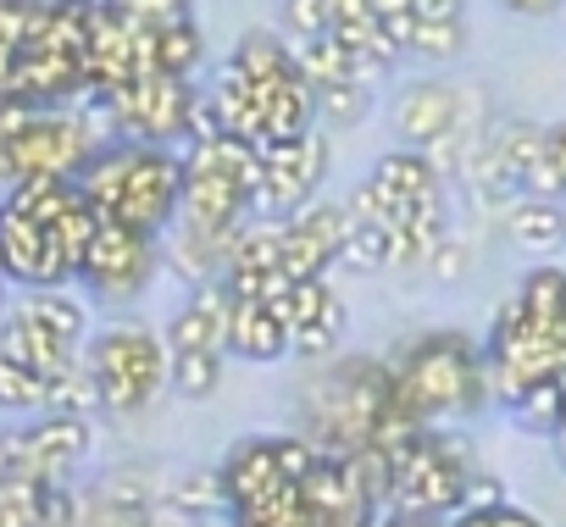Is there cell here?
Listing matches in <instances>:
<instances>
[{"instance_id":"obj_29","label":"cell","mask_w":566,"mask_h":527,"mask_svg":"<svg viewBox=\"0 0 566 527\" xmlns=\"http://www.w3.org/2000/svg\"><path fill=\"white\" fill-rule=\"evenodd\" d=\"M345 261L356 273H378L389 267V222H356L345 239Z\"/></svg>"},{"instance_id":"obj_5","label":"cell","mask_w":566,"mask_h":527,"mask_svg":"<svg viewBox=\"0 0 566 527\" xmlns=\"http://www.w3.org/2000/svg\"><path fill=\"white\" fill-rule=\"evenodd\" d=\"M255 150H261V183L250 189V222H295L323 189L334 161L323 128H312L306 139H266Z\"/></svg>"},{"instance_id":"obj_17","label":"cell","mask_w":566,"mask_h":527,"mask_svg":"<svg viewBox=\"0 0 566 527\" xmlns=\"http://www.w3.org/2000/svg\"><path fill=\"white\" fill-rule=\"evenodd\" d=\"M211 106H217V117H222V134L250 139V145L266 139V101H261V84L244 78L239 67H222V73H217Z\"/></svg>"},{"instance_id":"obj_34","label":"cell","mask_w":566,"mask_h":527,"mask_svg":"<svg viewBox=\"0 0 566 527\" xmlns=\"http://www.w3.org/2000/svg\"><path fill=\"white\" fill-rule=\"evenodd\" d=\"M334 12L328 0H283V29H290L295 40H312V34H328Z\"/></svg>"},{"instance_id":"obj_41","label":"cell","mask_w":566,"mask_h":527,"mask_svg":"<svg viewBox=\"0 0 566 527\" xmlns=\"http://www.w3.org/2000/svg\"><path fill=\"white\" fill-rule=\"evenodd\" d=\"M555 461H560V466H566V428H560V433H555Z\"/></svg>"},{"instance_id":"obj_2","label":"cell","mask_w":566,"mask_h":527,"mask_svg":"<svg viewBox=\"0 0 566 527\" xmlns=\"http://www.w3.org/2000/svg\"><path fill=\"white\" fill-rule=\"evenodd\" d=\"M395 405H400L395 367H384L373 356H350V361L317 372L312 394L301 400V433L312 444H323L328 455H356V450L378 444V428L389 422Z\"/></svg>"},{"instance_id":"obj_7","label":"cell","mask_w":566,"mask_h":527,"mask_svg":"<svg viewBox=\"0 0 566 527\" xmlns=\"http://www.w3.org/2000/svg\"><path fill=\"white\" fill-rule=\"evenodd\" d=\"M0 278L29 284V289H62L78 278V261L67 255L51 222L18 205H0Z\"/></svg>"},{"instance_id":"obj_40","label":"cell","mask_w":566,"mask_h":527,"mask_svg":"<svg viewBox=\"0 0 566 527\" xmlns=\"http://www.w3.org/2000/svg\"><path fill=\"white\" fill-rule=\"evenodd\" d=\"M12 189V167H7V128H0V194Z\"/></svg>"},{"instance_id":"obj_16","label":"cell","mask_w":566,"mask_h":527,"mask_svg":"<svg viewBox=\"0 0 566 527\" xmlns=\"http://www.w3.org/2000/svg\"><path fill=\"white\" fill-rule=\"evenodd\" d=\"M228 356L239 361H283L290 356V323L261 301H239L233 295V323H228Z\"/></svg>"},{"instance_id":"obj_9","label":"cell","mask_w":566,"mask_h":527,"mask_svg":"<svg viewBox=\"0 0 566 527\" xmlns=\"http://www.w3.org/2000/svg\"><path fill=\"white\" fill-rule=\"evenodd\" d=\"M150 273H156V239L150 233H134L123 222H101V233H95V244L84 255V267H78V278L90 284V295L106 301V306L134 301L150 284Z\"/></svg>"},{"instance_id":"obj_24","label":"cell","mask_w":566,"mask_h":527,"mask_svg":"<svg viewBox=\"0 0 566 527\" xmlns=\"http://www.w3.org/2000/svg\"><path fill=\"white\" fill-rule=\"evenodd\" d=\"M295 67L323 89V84H350V45H339L334 34H312L295 40Z\"/></svg>"},{"instance_id":"obj_20","label":"cell","mask_w":566,"mask_h":527,"mask_svg":"<svg viewBox=\"0 0 566 527\" xmlns=\"http://www.w3.org/2000/svg\"><path fill=\"white\" fill-rule=\"evenodd\" d=\"M511 422H516L522 433H544V439H555L560 422H566V372L538 378V383L511 405Z\"/></svg>"},{"instance_id":"obj_27","label":"cell","mask_w":566,"mask_h":527,"mask_svg":"<svg viewBox=\"0 0 566 527\" xmlns=\"http://www.w3.org/2000/svg\"><path fill=\"white\" fill-rule=\"evenodd\" d=\"M373 112V89L367 84H323L317 89V123L323 128H356Z\"/></svg>"},{"instance_id":"obj_11","label":"cell","mask_w":566,"mask_h":527,"mask_svg":"<svg viewBox=\"0 0 566 527\" xmlns=\"http://www.w3.org/2000/svg\"><path fill=\"white\" fill-rule=\"evenodd\" d=\"M439 167L428 161V150H389L378 167H373V189H378V222H411L422 205L439 200Z\"/></svg>"},{"instance_id":"obj_12","label":"cell","mask_w":566,"mask_h":527,"mask_svg":"<svg viewBox=\"0 0 566 527\" xmlns=\"http://www.w3.org/2000/svg\"><path fill=\"white\" fill-rule=\"evenodd\" d=\"M217 483H222V505L228 510H244V505H261L266 494H277L283 483V466H277V439H239L222 466H217Z\"/></svg>"},{"instance_id":"obj_28","label":"cell","mask_w":566,"mask_h":527,"mask_svg":"<svg viewBox=\"0 0 566 527\" xmlns=\"http://www.w3.org/2000/svg\"><path fill=\"white\" fill-rule=\"evenodd\" d=\"M45 400H51V378H40V372H29V367L0 356V405H12V411H45Z\"/></svg>"},{"instance_id":"obj_19","label":"cell","mask_w":566,"mask_h":527,"mask_svg":"<svg viewBox=\"0 0 566 527\" xmlns=\"http://www.w3.org/2000/svg\"><path fill=\"white\" fill-rule=\"evenodd\" d=\"M516 306H522V317L538 334H549L555 345H566V273L560 267H533L522 278V289H516Z\"/></svg>"},{"instance_id":"obj_35","label":"cell","mask_w":566,"mask_h":527,"mask_svg":"<svg viewBox=\"0 0 566 527\" xmlns=\"http://www.w3.org/2000/svg\"><path fill=\"white\" fill-rule=\"evenodd\" d=\"M45 0H0V45H23L40 23Z\"/></svg>"},{"instance_id":"obj_21","label":"cell","mask_w":566,"mask_h":527,"mask_svg":"<svg viewBox=\"0 0 566 527\" xmlns=\"http://www.w3.org/2000/svg\"><path fill=\"white\" fill-rule=\"evenodd\" d=\"M228 67H239L244 78H255V84H266V78H283V73H295V51L283 45L272 29H250L239 45H233V56H228Z\"/></svg>"},{"instance_id":"obj_36","label":"cell","mask_w":566,"mask_h":527,"mask_svg":"<svg viewBox=\"0 0 566 527\" xmlns=\"http://www.w3.org/2000/svg\"><path fill=\"white\" fill-rule=\"evenodd\" d=\"M505 505V483L489 477V472H467V488H461V510H494Z\"/></svg>"},{"instance_id":"obj_8","label":"cell","mask_w":566,"mask_h":527,"mask_svg":"<svg viewBox=\"0 0 566 527\" xmlns=\"http://www.w3.org/2000/svg\"><path fill=\"white\" fill-rule=\"evenodd\" d=\"M195 89L189 78H172V73H145L134 84H123L112 95L117 106V128L123 139H139V145H167V139H189V112H195Z\"/></svg>"},{"instance_id":"obj_18","label":"cell","mask_w":566,"mask_h":527,"mask_svg":"<svg viewBox=\"0 0 566 527\" xmlns=\"http://www.w3.org/2000/svg\"><path fill=\"white\" fill-rule=\"evenodd\" d=\"M505 228H511V244L527 250V255H549V250L566 244V211L544 194H522L505 211Z\"/></svg>"},{"instance_id":"obj_39","label":"cell","mask_w":566,"mask_h":527,"mask_svg":"<svg viewBox=\"0 0 566 527\" xmlns=\"http://www.w3.org/2000/svg\"><path fill=\"white\" fill-rule=\"evenodd\" d=\"M233 521L228 527H277V521H266V516H255V510H228Z\"/></svg>"},{"instance_id":"obj_1","label":"cell","mask_w":566,"mask_h":527,"mask_svg":"<svg viewBox=\"0 0 566 527\" xmlns=\"http://www.w3.org/2000/svg\"><path fill=\"white\" fill-rule=\"evenodd\" d=\"M78 194L101 211V222H123L134 233L161 239L184 200V156L167 145L112 139L78 167Z\"/></svg>"},{"instance_id":"obj_13","label":"cell","mask_w":566,"mask_h":527,"mask_svg":"<svg viewBox=\"0 0 566 527\" xmlns=\"http://www.w3.org/2000/svg\"><path fill=\"white\" fill-rule=\"evenodd\" d=\"M0 356L40 372V378H62L67 367H78V345H67L62 334H51L45 323H34L23 306L0 317Z\"/></svg>"},{"instance_id":"obj_25","label":"cell","mask_w":566,"mask_h":527,"mask_svg":"<svg viewBox=\"0 0 566 527\" xmlns=\"http://www.w3.org/2000/svg\"><path fill=\"white\" fill-rule=\"evenodd\" d=\"M339 339H345V301L328 295V306H323L306 328L290 334V356H301V361H328V356L339 350Z\"/></svg>"},{"instance_id":"obj_37","label":"cell","mask_w":566,"mask_h":527,"mask_svg":"<svg viewBox=\"0 0 566 527\" xmlns=\"http://www.w3.org/2000/svg\"><path fill=\"white\" fill-rule=\"evenodd\" d=\"M461 7L467 0H411V12L422 23H461Z\"/></svg>"},{"instance_id":"obj_15","label":"cell","mask_w":566,"mask_h":527,"mask_svg":"<svg viewBox=\"0 0 566 527\" xmlns=\"http://www.w3.org/2000/svg\"><path fill=\"white\" fill-rule=\"evenodd\" d=\"M261 101H266V139H306L317 128V84L301 67L283 73V78H266Z\"/></svg>"},{"instance_id":"obj_3","label":"cell","mask_w":566,"mask_h":527,"mask_svg":"<svg viewBox=\"0 0 566 527\" xmlns=\"http://www.w3.org/2000/svg\"><path fill=\"white\" fill-rule=\"evenodd\" d=\"M395 394L417 422L472 417L489 400L483 345L467 334H422L395 356Z\"/></svg>"},{"instance_id":"obj_22","label":"cell","mask_w":566,"mask_h":527,"mask_svg":"<svg viewBox=\"0 0 566 527\" xmlns=\"http://www.w3.org/2000/svg\"><path fill=\"white\" fill-rule=\"evenodd\" d=\"M334 261H339V250L323 233H312L301 217L283 222V273H290V278H323Z\"/></svg>"},{"instance_id":"obj_32","label":"cell","mask_w":566,"mask_h":527,"mask_svg":"<svg viewBox=\"0 0 566 527\" xmlns=\"http://www.w3.org/2000/svg\"><path fill=\"white\" fill-rule=\"evenodd\" d=\"M527 194H544V200L566 194V123L544 128V167L527 178Z\"/></svg>"},{"instance_id":"obj_23","label":"cell","mask_w":566,"mask_h":527,"mask_svg":"<svg viewBox=\"0 0 566 527\" xmlns=\"http://www.w3.org/2000/svg\"><path fill=\"white\" fill-rule=\"evenodd\" d=\"M222 356L228 350H172V367H167V383L178 400H211L217 383H222Z\"/></svg>"},{"instance_id":"obj_4","label":"cell","mask_w":566,"mask_h":527,"mask_svg":"<svg viewBox=\"0 0 566 527\" xmlns=\"http://www.w3.org/2000/svg\"><path fill=\"white\" fill-rule=\"evenodd\" d=\"M167 367L172 350L167 339H156L139 323H117L90 345V372H95V394L112 417H139L161 389H167Z\"/></svg>"},{"instance_id":"obj_38","label":"cell","mask_w":566,"mask_h":527,"mask_svg":"<svg viewBox=\"0 0 566 527\" xmlns=\"http://www.w3.org/2000/svg\"><path fill=\"white\" fill-rule=\"evenodd\" d=\"M505 12H516V18H544V12H555V7H566V0H500Z\"/></svg>"},{"instance_id":"obj_30","label":"cell","mask_w":566,"mask_h":527,"mask_svg":"<svg viewBox=\"0 0 566 527\" xmlns=\"http://www.w3.org/2000/svg\"><path fill=\"white\" fill-rule=\"evenodd\" d=\"M461 51H467V23H422L417 18L411 56H422V62H455Z\"/></svg>"},{"instance_id":"obj_14","label":"cell","mask_w":566,"mask_h":527,"mask_svg":"<svg viewBox=\"0 0 566 527\" xmlns=\"http://www.w3.org/2000/svg\"><path fill=\"white\" fill-rule=\"evenodd\" d=\"M467 112V89H450V84H411L395 106V128L400 139H411L417 150L433 145L439 134H450Z\"/></svg>"},{"instance_id":"obj_33","label":"cell","mask_w":566,"mask_h":527,"mask_svg":"<svg viewBox=\"0 0 566 527\" xmlns=\"http://www.w3.org/2000/svg\"><path fill=\"white\" fill-rule=\"evenodd\" d=\"M106 7L123 12L128 23H145V29H167V23L195 18V0H106Z\"/></svg>"},{"instance_id":"obj_26","label":"cell","mask_w":566,"mask_h":527,"mask_svg":"<svg viewBox=\"0 0 566 527\" xmlns=\"http://www.w3.org/2000/svg\"><path fill=\"white\" fill-rule=\"evenodd\" d=\"M23 312H29L34 323H45L51 334H62L67 345L84 339V306H78L73 295H62V289H34V295L23 301Z\"/></svg>"},{"instance_id":"obj_6","label":"cell","mask_w":566,"mask_h":527,"mask_svg":"<svg viewBox=\"0 0 566 527\" xmlns=\"http://www.w3.org/2000/svg\"><path fill=\"white\" fill-rule=\"evenodd\" d=\"M95 156V139L78 128V117L62 106V112H29L23 128L7 139V167H12V183L23 178H78V167Z\"/></svg>"},{"instance_id":"obj_10","label":"cell","mask_w":566,"mask_h":527,"mask_svg":"<svg viewBox=\"0 0 566 527\" xmlns=\"http://www.w3.org/2000/svg\"><path fill=\"white\" fill-rule=\"evenodd\" d=\"M90 450V422L84 411H45L29 433L12 439V477L62 488V472Z\"/></svg>"},{"instance_id":"obj_31","label":"cell","mask_w":566,"mask_h":527,"mask_svg":"<svg viewBox=\"0 0 566 527\" xmlns=\"http://www.w3.org/2000/svg\"><path fill=\"white\" fill-rule=\"evenodd\" d=\"M95 499L106 505H123V510H156V488H150V472H112L95 483Z\"/></svg>"}]
</instances>
